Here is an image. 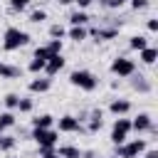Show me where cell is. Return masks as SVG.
I'll return each mask as SVG.
<instances>
[{
  "label": "cell",
  "instance_id": "5bb4252c",
  "mask_svg": "<svg viewBox=\"0 0 158 158\" xmlns=\"http://www.w3.org/2000/svg\"><path fill=\"white\" fill-rule=\"evenodd\" d=\"M84 121H89V126H86V128H89L91 133H96V131L104 126V118H101V111H99V109H96V111H91V116H89V118H84Z\"/></svg>",
  "mask_w": 158,
  "mask_h": 158
},
{
  "label": "cell",
  "instance_id": "836d02e7",
  "mask_svg": "<svg viewBox=\"0 0 158 158\" xmlns=\"http://www.w3.org/2000/svg\"><path fill=\"white\" fill-rule=\"evenodd\" d=\"M146 25H148V30H151V32H158V20H156V17H151Z\"/></svg>",
  "mask_w": 158,
  "mask_h": 158
},
{
  "label": "cell",
  "instance_id": "e0dca14e",
  "mask_svg": "<svg viewBox=\"0 0 158 158\" xmlns=\"http://www.w3.org/2000/svg\"><path fill=\"white\" fill-rule=\"evenodd\" d=\"M158 59V49H153V47H143L141 49V62L143 64H153Z\"/></svg>",
  "mask_w": 158,
  "mask_h": 158
},
{
  "label": "cell",
  "instance_id": "2e32d148",
  "mask_svg": "<svg viewBox=\"0 0 158 158\" xmlns=\"http://www.w3.org/2000/svg\"><path fill=\"white\" fill-rule=\"evenodd\" d=\"M0 77H2V79H17V77H20V69L12 67V64L0 62Z\"/></svg>",
  "mask_w": 158,
  "mask_h": 158
},
{
  "label": "cell",
  "instance_id": "d6986e66",
  "mask_svg": "<svg viewBox=\"0 0 158 158\" xmlns=\"http://www.w3.org/2000/svg\"><path fill=\"white\" fill-rule=\"evenodd\" d=\"M10 126H15V114L7 109V111L0 114V133H2L5 128H10Z\"/></svg>",
  "mask_w": 158,
  "mask_h": 158
},
{
  "label": "cell",
  "instance_id": "f35d334b",
  "mask_svg": "<svg viewBox=\"0 0 158 158\" xmlns=\"http://www.w3.org/2000/svg\"><path fill=\"white\" fill-rule=\"evenodd\" d=\"M10 158H12V156H10Z\"/></svg>",
  "mask_w": 158,
  "mask_h": 158
},
{
  "label": "cell",
  "instance_id": "9a60e30c",
  "mask_svg": "<svg viewBox=\"0 0 158 158\" xmlns=\"http://www.w3.org/2000/svg\"><path fill=\"white\" fill-rule=\"evenodd\" d=\"M57 156H62V158H81V151L77 146H59Z\"/></svg>",
  "mask_w": 158,
  "mask_h": 158
},
{
  "label": "cell",
  "instance_id": "e575fe53",
  "mask_svg": "<svg viewBox=\"0 0 158 158\" xmlns=\"http://www.w3.org/2000/svg\"><path fill=\"white\" fill-rule=\"evenodd\" d=\"M133 86H136L138 91H148V89H151V84H148V81H136Z\"/></svg>",
  "mask_w": 158,
  "mask_h": 158
},
{
  "label": "cell",
  "instance_id": "3957f363",
  "mask_svg": "<svg viewBox=\"0 0 158 158\" xmlns=\"http://www.w3.org/2000/svg\"><path fill=\"white\" fill-rule=\"evenodd\" d=\"M146 151V141L143 138H136V141H123V143H118L116 146V158H136V156H141Z\"/></svg>",
  "mask_w": 158,
  "mask_h": 158
},
{
  "label": "cell",
  "instance_id": "83f0119b",
  "mask_svg": "<svg viewBox=\"0 0 158 158\" xmlns=\"http://www.w3.org/2000/svg\"><path fill=\"white\" fill-rule=\"evenodd\" d=\"M17 101H20V96H17V94H7V96L2 99V104H5L7 109H17Z\"/></svg>",
  "mask_w": 158,
  "mask_h": 158
},
{
  "label": "cell",
  "instance_id": "8992f818",
  "mask_svg": "<svg viewBox=\"0 0 158 158\" xmlns=\"http://www.w3.org/2000/svg\"><path fill=\"white\" fill-rule=\"evenodd\" d=\"M133 69H136V64H133V59H128V57H116V59L111 62V72H114L116 77H131Z\"/></svg>",
  "mask_w": 158,
  "mask_h": 158
},
{
  "label": "cell",
  "instance_id": "f1b7e54d",
  "mask_svg": "<svg viewBox=\"0 0 158 158\" xmlns=\"http://www.w3.org/2000/svg\"><path fill=\"white\" fill-rule=\"evenodd\" d=\"M49 57H52V54L47 52V47H37V49H35V59H42V62H47Z\"/></svg>",
  "mask_w": 158,
  "mask_h": 158
},
{
  "label": "cell",
  "instance_id": "d590c367",
  "mask_svg": "<svg viewBox=\"0 0 158 158\" xmlns=\"http://www.w3.org/2000/svg\"><path fill=\"white\" fill-rule=\"evenodd\" d=\"M146 158H158V151H148V153H146Z\"/></svg>",
  "mask_w": 158,
  "mask_h": 158
},
{
  "label": "cell",
  "instance_id": "7a4b0ae2",
  "mask_svg": "<svg viewBox=\"0 0 158 158\" xmlns=\"http://www.w3.org/2000/svg\"><path fill=\"white\" fill-rule=\"evenodd\" d=\"M69 81H72L74 86L84 89V91H94L96 84H99V79H96L91 72H86V69H74V72L69 74Z\"/></svg>",
  "mask_w": 158,
  "mask_h": 158
},
{
  "label": "cell",
  "instance_id": "6da1fadb",
  "mask_svg": "<svg viewBox=\"0 0 158 158\" xmlns=\"http://www.w3.org/2000/svg\"><path fill=\"white\" fill-rule=\"evenodd\" d=\"M27 42H30V35H27L25 30H20V27H7L5 35H2V47H5L7 52L20 49V47H25Z\"/></svg>",
  "mask_w": 158,
  "mask_h": 158
},
{
  "label": "cell",
  "instance_id": "8fae6325",
  "mask_svg": "<svg viewBox=\"0 0 158 158\" xmlns=\"http://www.w3.org/2000/svg\"><path fill=\"white\" fill-rule=\"evenodd\" d=\"M128 109H131V101H128V99H114V101L109 104V111H111V114H116V116L128 114Z\"/></svg>",
  "mask_w": 158,
  "mask_h": 158
},
{
  "label": "cell",
  "instance_id": "44dd1931",
  "mask_svg": "<svg viewBox=\"0 0 158 158\" xmlns=\"http://www.w3.org/2000/svg\"><path fill=\"white\" fill-rule=\"evenodd\" d=\"M128 44H131V49H138V52H141L143 47H148V37H143V35H133Z\"/></svg>",
  "mask_w": 158,
  "mask_h": 158
},
{
  "label": "cell",
  "instance_id": "ac0fdd59",
  "mask_svg": "<svg viewBox=\"0 0 158 158\" xmlns=\"http://www.w3.org/2000/svg\"><path fill=\"white\" fill-rule=\"evenodd\" d=\"M52 123H54V118H52L49 114H42V116H37V118H32V126H35V128H52Z\"/></svg>",
  "mask_w": 158,
  "mask_h": 158
},
{
  "label": "cell",
  "instance_id": "9c48e42d",
  "mask_svg": "<svg viewBox=\"0 0 158 158\" xmlns=\"http://www.w3.org/2000/svg\"><path fill=\"white\" fill-rule=\"evenodd\" d=\"M131 128H136L138 133H143V131H151V128H153V121H151L148 114H138V116L131 121Z\"/></svg>",
  "mask_w": 158,
  "mask_h": 158
},
{
  "label": "cell",
  "instance_id": "ffe728a7",
  "mask_svg": "<svg viewBox=\"0 0 158 158\" xmlns=\"http://www.w3.org/2000/svg\"><path fill=\"white\" fill-rule=\"evenodd\" d=\"M69 22H72V25H86V22H89V15H86L84 10H77V12L69 15Z\"/></svg>",
  "mask_w": 158,
  "mask_h": 158
},
{
  "label": "cell",
  "instance_id": "74e56055",
  "mask_svg": "<svg viewBox=\"0 0 158 158\" xmlns=\"http://www.w3.org/2000/svg\"><path fill=\"white\" fill-rule=\"evenodd\" d=\"M42 158H62V156H57V153H49V156H42Z\"/></svg>",
  "mask_w": 158,
  "mask_h": 158
},
{
  "label": "cell",
  "instance_id": "7402d4cb",
  "mask_svg": "<svg viewBox=\"0 0 158 158\" xmlns=\"http://www.w3.org/2000/svg\"><path fill=\"white\" fill-rule=\"evenodd\" d=\"M44 47H47V52H49V54H62L64 42H62V40H52V42H49V44H44Z\"/></svg>",
  "mask_w": 158,
  "mask_h": 158
},
{
  "label": "cell",
  "instance_id": "277c9868",
  "mask_svg": "<svg viewBox=\"0 0 158 158\" xmlns=\"http://www.w3.org/2000/svg\"><path fill=\"white\" fill-rule=\"evenodd\" d=\"M128 131H131V121L128 118H116L114 121V126H111V141L118 146V143H123L126 141V136H128Z\"/></svg>",
  "mask_w": 158,
  "mask_h": 158
},
{
  "label": "cell",
  "instance_id": "7c38bea8",
  "mask_svg": "<svg viewBox=\"0 0 158 158\" xmlns=\"http://www.w3.org/2000/svg\"><path fill=\"white\" fill-rule=\"evenodd\" d=\"M91 35L96 37V42H104V40H116L118 37V30L116 27H106V30H91Z\"/></svg>",
  "mask_w": 158,
  "mask_h": 158
},
{
  "label": "cell",
  "instance_id": "5b68a950",
  "mask_svg": "<svg viewBox=\"0 0 158 158\" xmlns=\"http://www.w3.org/2000/svg\"><path fill=\"white\" fill-rule=\"evenodd\" d=\"M32 138H35L37 146H57L59 133H57L54 128H35V131H32Z\"/></svg>",
  "mask_w": 158,
  "mask_h": 158
},
{
  "label": "cell",
  "instance_id": "8d00e7d4",
  "mask_svg": "<svg viewBox=\"0 0 158 158\" xmlns=\"http://www.w3.org/2000/svg\"><path fill=\"white\" fill-rule=\"evenodd\" d=\"M59 5H69V2H74V0H57Z\"/></svg>",
  "mask_w": 158,
  "mask_h": 158
},
{
  "label": "cell",
  "instance_id": "484cf974",
  "mask_svg": "<svg viewBox=\"0 0 158 158\" xmlns=\"http://www.w3.org/2000/svg\"><path fill=\"white\" fill-rule=\"evenodd\" d=\"M64 35H67V32H64L62 25H52V27H49V37H52V40H62Z\"/></svg>",
  "mask_w": 158,
  "mask_h": 158
},
{
  "label": "cell",
  "instance_id": "4316f807",
  "mask_svg": "<svg viewBox=\"0 0 158 158\" xmlns=\"http://www.w3.org/2000/svg\"><path fill=\"white\" fill-rule=\"evenodd\" d=\"M12 146H15V138H12V136H2V133H0V151H10Z\"/></svg>",
  "mask_w": 158,
  "mask_h": 158
},
{
  "label": "cell",
  "instance_id": "4dcf8cb0",
  "mask_svg": "<svg viewBox=\"0 0 158 158\" xmlns=\"http://www.w3.org/2000/svg\"><path fill=\"white\" fill-rule=\"evenodd\" d=\"M101 2H104L106 7H114V10H116V7H123L128 0H101Z\"/></svg>",
  "mask_w": 158,
  "mask_h": 158
},
{
  "label": "cell",
  "instance_id": "f546056e",
  "mask_svg": "<svg viewBox=\"0 0 158 158\" xmlns=\"http://www.w3.org/2000/svg\"><path fill=\"white\" fill-rule=\"evenodd\" d=\"M30 72H35V74H37V72H44V62L32 57V62H30Z\"/></svg>",
  "mask_w": 158,
  "mask_h": 158
},
{
  "label": "cell",
  "instance_id": "603a6c76",
  "mask_svg": "<svg viewBox=\"0 0 158 158\" xmlns=\"http://www.w3.org/2000/svg\"><path fill=\"white\" fill-rule=\"evenodd\" d=\"M32 99H25V96H20V101H17V111H22V114H30L32 111Z\"/></svg>",
  "mask_w": 158,
  "mask_h": 158
},
{
  "label": "cell",
  "instance_id": "ba28073f",
  "mask_svg": "<svg viewBox=\"0 0 158 158\" xmlns=\"http://www.w3.org/2000/svg\"><path fill=\"white\" fill-rule=\"evenodd\" d=\"M57 126H59V131H64V133L81 131V121H79L77 116H62V118L57 121Z\"/></svg>",
  "mask_w": 158,
  "mask_h": 158
},
{
  "label": "cell",
  "instance_id": "4fadbf2b",
  "mask_svg": "<svg viewBox=\"0 0 158 158\" xmlns=\"http://www.w3.org/2000/svg\"><path fill=\"white\" fill-rule=\"evenodd\" d=\"M86 35H89V32H86V27H84V25H72V30L67 32V37H69V40H74V42H84V40H86Z\"/></svg>",
  "mask_w": 158,
  "mask_h": 158
},
{
  "label": "cell",
  "instance_id": "d4e9b609",
  "mask_svg": "<svg viewBox=\"0 0 158 158\" xmlns=\"http://www.w3.org/2000/svg\"><path fill=\"white\" fill-rule=\"evenodd\" d=\"M44 20H47V12H44V10H35V12H30V22L40 25V22H44Z\"/></svg>",
  "mask_w": 158,
  "mask_h": 158
},
{
  "label": "cell",
  "instance_id": "1f68e13d",
  "mask_svg": "<svg viewBox=\"0 0 158 158\" xmlns=\"http://www.w3.org/2000/svg\"><path fill=\"white\" fill-rule=\"evenodd\" d=\"M128 2H131V7H133V10H143V7H148V2H151V0H128Z\"/></svg>",
  "mask_w": 158,
  "mask_h": 158
},
{
  "label": "cell",
  "instance_id": "52a82bcc",
  "mask_svg": "<svg viewBox=\"0 0 158 158\" xmlns=\"http://www.w3.org/2000/svg\"><path fill=\"white\" fill-rule=\"evenodd\" d=\"M64 69V57L62 54H52L47 62H44V72H47V77H54V74H59Z\"/></svg>",
  "mask_w": 158,
  "mask_h": 158
},
{
  "label": "cell",
  "instance_id": "cb8c5ba5",
  "mask_svg": "<svg viewBox=\"0 0 158 158\" xmlns=\"http://www.w3.org/2000/svg\"><path fill=\"white\" fill-rule=\"evenodd\" d=\"M27 5H30V0H10L12 12H22V10H27Z\"/></svg>",
  "mask_w": 158,
  "mask_h": 158
},
{
  "label": "cell",
  "instance_id": "d6a6232c",
  "mask_svg": "<svg viewBox=\"0 0 158 158\" xmlns=\"http://www.w3.org/2000/svg\"><path fill=\"white\" fill-rule=\"evenodd\" d=\"M74 2L79 5V10H86V7H89V5H94L96 0H74Z\"/></svg>",
  "mask_w": 158,
  "mask_h": 158
},
{
  "label": "cell",
  "instance_id": "30bf717a",
  "mask_svg": "<svg viewBox=\"0 0 158 158\" xmlns=\"http://www.w3.org/2000/svg\"><path fill=\"white\" fill-rule=\"evenodd\" d=\"M49 86H52V79H47V77H37V79L30 81V91L32 94H44Z\"/></svg>",
  "mask_w": 158,
  "mask_h": 158
}]
</instances>
